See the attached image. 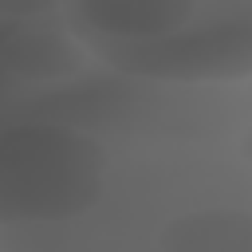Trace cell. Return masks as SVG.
Returning a JSON list of instances; mask_svg holds the SVG:
<instances>
[{"label": "cell", "mask_w": 252, "mask_h": 252, "mask_svg": "<svg viewBox=\"0 0 252 252\" xmlns=\"http://www.w3.org/2000/svg\"><path fill=\"white\" fill-rule=\"evenodd\" d=\"M75 43L126 79L224 87L252 75V0H63Z\"/></svg>", "instance_id": "obj_1"}, {"label": "cell", "mask_w": 252, "mask_h": 252, "mask_svg": "<svg viewBox=\"0 0 252 252\" xmlns=\"http://www.w3.org/2000/svg\"><path fill=\"white\" fill-rule=\"evenodd\" d=\"M110 150L75 126L20 122L0 130V228L75 220L98 205Z\"/></svg>", "instance_id": "obj_2"}, {"label": "cell", "mask_w": 252, "mask_h": 252, "mask_svg": "<svg viewBox=\"0 0 252 252\" xmlns=\"http://www.w3.org/2000/svg\"><path fill=\"white\" fill-rule=\"evenodd\" d=\"M83 63H91V55L75 43V35L63 32H47V28H20L8 47H4V67L28 83H43V79H67L75 75Z\"/></svg>", "instance_id": "obj_3"}, {"label": "cell", "mask_w": 252, "mask_h": 252, "mask_svg": "<svg viewBox=\"0 0 252 252\" xmlns=\"http://www.w3.org/2000/svg\"><path fill=\"white\" fill-rule=\"evenodd\" d=\"M169 252H248L252 248V217L248 209H201L169 220L158 236Z\"/></svg>", "instance_id": "obj_4"}, {"label": "cell", "mask_w": 252, "mask_h": 252, "mask_svg": "<svg viewBox=\"0 0 252 252\" xmlns=\"http://www.w3.org/2000/svg\"><path fill=\"white\" fill-rule=\"evenodd\" d=\"M59 8H63V0H0V20L28 24V20H43Z\"/></svg>", "instance_id": "obj_5"}]
</instances>
